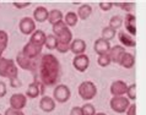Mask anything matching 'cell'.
<instances>
[{"mask_svg": "<svg viewBox=\"0 0 146 115\" xmlns=\"http://www.w3.org/2000/svg\"><path fill=\"white\" fill-rule=\"evenodd\" d=\"M16 63H17L19 67H21L22 70H26V71H31V72H36L37 71V66H38V57L35 60L28 59L25 55L22 54V52H20L17 55H16Z\"/></svg>", "mask_w": 146, "mask_h": 115, "instance_id": "obj_4", "label": "cell"}, {"mask_svg": "<svg viewBox=\"0 0 146 115\" xmlns=\"http://www.w3.org/2000/svg\"><path fill=\"white\" fill-rule=\"evenodd\" d=\"M3 53H4V50H3V49H1V48H0V57H1V56H3Z\"/></svg>", "mask_w": 146, "mask_h": 115, "instance_id": "obj_43", "label": "cell"}, {"mask_svg": "<svg viewBox=\"0 0 146 115\" xmlns=\"http://www.w3.org/2000/svg\"><path fill=\"white\" fill-rule=\"evenodd\" d=\"M48 16H49V11L47 10V7L44 6H38L36 7L33 11V20L36 22H46L48 20Z\"/></svg>", "mask_w": 146, "mask_h": 115, "instance_id": "obj_17", "label": "cell"}, {"mask_svg": "<svg viewBox=\"0 0 146 115\" xmlns=\"http://www.w3.org/2000/svg\"><path fill=\"white\" fill-rule=\"evenodd\" d=\"M78 21H79V16L74 11H69L68 14L64 16V22L66 23L68 27H75L76 24H78Z\"/></svg>", "mask_w": 146, "mask_h": 115, "instance_id": "obj_24", "label": "cell"}, {"mask_svg": "<svg viewBox=\"0 0 146 115\" xmlns=\"http://www.w3.org/2000/svg\"><path fill=\"white\" fill-rule=\"evenodd\" d=\"M44 87L46 86L40 81H38V79H35V81L28 86V88L26 91V97L31 98V99H35V98H37L38 96L44 93Z\"/></svg>", "mask_w": 146, "mask_h": 115, "instance_id": "obj_6", "label": "cell"}, {"mask_svg": "<svg viewBox=\"0 0 146 115\" xmlns=\"http://www.w3.org/2000/svg\"><path fill=\"white\" fill-rule=\"evenodd\" d=\"M58 42H62V43H66V44H71L72 42V33L70 31V28H68L63 32V33H60L58 37Z\"/></svg>", "mask_w": 146, "mask_h": 115, "instance_id": "obj_25", "label": "cell"}, {"mask_svg": "<svg viewBox=\"0 0 146 115\" xmlns=\"http://www.w3.org/2000/svg\"><path fill=\"white\" fill-rule=\"evenodd\" d=\"M72 66L79 72H85L88 69V66H90V57L86 54L76 55L74 57V60H72Z\"/></svg>", "mask_w": 146, "mask_h": 115, "instance_id": "obj_9", "label": "cell"}, {"mask_svg": "<svg viewBox=\"0 0 146 115\" xmlns=\"http://www.w3.org/2000/svg\"><path fill=\"white\" fill-rule=\"evenodd\" d=\"M60 63L53 54H44L38 59V66L36 71L35 79H39L46 87L55 86L59 80Z\"/></svg>", "mask_w": 146, "mask_h": 115, "instance_id": "obj_1", "label": "cell"}, {"mask_svg": "<svg viewBox=\"0 0 146 115\" xmlns=\"http://www.w3.org/2000/svg\"><path fill=\"white\" fill-rule=\"evenodd\" d=\"M55 49H56V50H58L59 53L64 54V53H68L69 50H70V44L58 42V43H56V48H55Z\"/></svg>", "mask_w": 146, "mask_h": 115, "instance_id": "obj_35", "label": "cell"}, {"mask_svg": "<svg viewBox=\"0 0 146 115\" xmlns=\"http://www.w3.org/2000/svg\"><path fill=\"white\" fill-rule=\"evenodd\" d=\"M0 115H1V114H0Z\"/></svg>", "mask_w": 146, "mask_h": 115, "instance_id": "obj_45", "label": "cell"}, {"mask_svg": "<svg viewBox=\"0 0 146 115\" xmlns=\"http://www.w3.org/2000/svg\"><path fill=\"white\" fill-rule=\"evenodd\" d=\"M7 43H9V36L5 31L0 30V48L3 50H5L6 47H7Z\"/></svg>", "mask_w": 146, "mask_h": 115, "instance_id": "obj_31", "label": "cell"}, {"mask_svg": "<svg viewBox=\"0 0 146 115\" xmlns=\"http://www.w3.org/2000/svg\"><path fill=\"white\" fill-rule=\"evenodd\" d=\"M109 105H111L113 112L121 114V113H127L128 108L130 106V102H129L128 97L115 96V97H112L111 102H109Z\"/></svg>", "mask_w": 146, "mask_h": 115, "instance_id": "obj_3", "label": "cell"}, {"mask_svg": "<svg viewBox=\"0 0 146 115\" xmlns=\"http://www.w3.org/2000/svg\"><path fill=\"white\" fill-rule=\"evenodd\" d=\"M10 108L17 109V110H22L26 106L27 103V97L22 93H15L10 97Z\"/></svg>", "mask_w": 146, "mask_h": 115, "instance_id": "obj_10", "label": "cell"}, {"mask_svg": "<svg viewBox=\"0 0 146 115\" xmlns=\"http://www.w3.org/2000/svg\"><path fill=\"white\" fill-rule=\"evenodd\" d=\"M70 115H84V114H82V109H81V106H74V108H71V110H70Z\"/></svg>", "mask_w": 146, "mask_h": 115, "instance_id": "obj_40", "label": "cell"}, {"mask_svg": "<svg viewBox=\"0 0 146 115\" xmlns=\"http://www.w3.org/2000/svg\"><path fill=\"white\" fill-rule=\"evenodd\" d=\"M124 23L127 27V32L131 37L136 36V17L133 14H127L124 19Z\"/></svg>", "mask_w": 146, "mask_h": 115, "instance_id": "obj_13", "label": "cell"}, {"mask_svg": "<svg viewBox=\"0 0 146 115\" xmlns=\"http://www.w3.org/2000/svg\"><path fill=\"white\" fill-rule=\"evenodd\" d=\"M46 40H47V34L40 30H36L30 38L31 43L36 44V46H39V47H43L46 44Z\"/></svg>", "mask_w": 146, "mask_h": 115, "instance_id": "obj_18", "label": "cell"}, {"mask_svg": "<svg viewBox=\"0 0 146 115\" xmlns=\"http://www.w3.org/2000/svg\"><path fill=\"white\" fill-rule=\"evenodd\" d=\"M127 89H128V86L124 81L117 80L111 85L109 91H111L113 97H115V96H123V94H127Z\"/></svg>", "mask_w": 146, "mask_h": 115, "instance_id": "obj_12", "label": "cell"}, {"mask_svg": "<svg viewBox=\"0 0 146 115\" xmlns=\"http://www.w3.org/2000/svg\"><path fill=\"white\" fill-rule=\"evenodd\" d=\"M55 100H54V98H52V97H48V96H44L40 98V100H39V108L40 110H43V112H46V113H50V112H53V110L55 109Z\"/></svg>", "mask_w": 146, "mask_h": 115, "instance_id": "obj_14", "label": "cell"}, {"mask_svg": "<svg viewBox=\"0 0 146 115\" xmlns=\"http://www.w3.org/2000/svg\"><path fill=\"white\" fill-rule=\"evenodd\" d=\"M113 5L114 6H118V7H120L121 10H124L127 14H131V11H133V9L135 7V4L134 3H113Z\"/></svg>", "mask_w": 146, "mask_h": 115, "instance_id": "obj_29", "label": "cell"}, {"mask_svg": "<svg viewBox=\"0 0 146 115\" xmlns=\"http://www.w3.org/2000/svg\"><path fill=\"white\" fill-rule=\"evenodd\" d=\"M68 26H66V23L64 22V20L63 21H60V22H58V23H55V24H53V34L55 36V37H58L60 33H63L65 30H68Z\"/></svg>", "mask_w": 146, "mask_h": 115, "instance_id": "obj_28", "label": "cell"}, {"mask_svg": "<svg viewBox=\"0 0 146 115\" xmlns=\"http://www.w3.org/2000/svg\"><path fill=\"white\" fill-rule=\"evenodd\" d=\"M119 65H121L124 69H131L134 65H135V56H134L131 53L125 52V54L123 55V57H121Z\"/></svg>", "mask_w": 146, "mask_h": 115, "instance_id": "obj_20", "label": "cell"}, {"mask_svg": "<svg viewBox=\"0 0 146 115\" xmlns=\"http://www.w3.org/2000/svg\"><path fill=\"white\" fill-rule=\"evenodd\" d=\"M81 109H82V114L84 115H96V109L95 106L90 103H86L81 106Z\"/></svg>", "mask_w": 146, "mask_h": 115, "instance_id": "obj_33", "label": "cell"}, {"mask_svg": "<svg viewBox=\"0 0 146 115\" xmlns=\"http://www.w3.org/2000/svg\"><path fill=\"white\" fill-rule=\"evenodd\" d=\"M85 50H86V43H85L84 39H74L70 44V52L74 53L75 55H81L84 54Z\"/></svg>", "mask_w": 146, "mask_h": 115, "instance_id": "obj_16", "label": "cell"}, {"mask_svg": "<svg viewBox=\"0 0 146 115\" xmlns=\"http://www.w3.org/2000/svg\"><path fill=\"white\" fill-rule=\"evenodd\" d=\"M15 63L13 59H6V57H0V76L6 77V73L9 71L10 66Z\"/></svg>", "mask_w": 146, "mask_h": 115, "instance_id": "obj_22", "label": "cell"}, {"mask_svg": "<svg viewBox=\"0 0 146 115\" xmlns=\"http://www.w3.org/2000/svg\"><path fill=\"white\" fill-rule=\"evenodd\" d=\"M98 6L101 7L102 11H109L114 5H113V3H111V1H101Z\"/></svg>", "mask_w": 146, "mask_h": 115, "instance_id": "obj_36", "label": "cell"}, {"mask_svg": "<svg viewBox=\"0 0 146 115\" xmlns=\"http://www.w3.org/2000/svg\"><path fill=\"white\" fill-rule=\"evenodd\" d=\"M56 43H58V38H56L54 34H48L44 46L49 49V50H54V49L56 48Z\"/></svg>", "mask_w": 146, "mask_h": 115, "instance_id": "obj_30", "label": "cell"}, {"mask_svg": "<svg viewBox=\"0 0 146 115\" xmlns=\"http://www.w3.org/2000/svg\"><path fill=\"white\" fill-rule=\"evenodd\" d=\"M71 96V91L70 88L65 85H56L54 91H53V98L55 102L58 103H65L70 99Z\"/></svg>", "mask_w": 146, "mask_h": 115, "instance_id": "obj_5", "label": "cell"}, {"mask_svg": "<svg viewBox=\"0 0 146 115\" xmlns=\"http://www.w3.org/2000/svg\"><path fill=\"white\" fill-rule=\"evenodd\" d=\"M6 91H7V88H6V85H5V82L0 81V98L5 96V94H6Z\"/></svg>", "mask_w": 146, "mask_h": 115, "instance_id": "obj_41", "label": "cell"}, {"mask_svg": "<svg viewBox=\"0 0 146 115\" xmlns=\"http://www.w3.org/2000/svg\"><path fill=\"white\" fill-rule=\"evenodd\" d=\"M4 115H25L22 110H17V109H14V108H7L5 110V114Z\"/></svg>", "mask_w": 146, "mask_h": 115, "instance_id": "obj_38", "label": "cell"}, {"mask_svg": "<svg viewBox=\"0 0 146 115\" xmlns=\"http://www.w3.org/2000/svg\"><path fill=\"white\" fill-rule=\"evenodd\" d=\"M79 96L81 97V99L84 100H91L96 97L97 94V87L92 81H84L81 82L79 86Z\"/></svg>", "mask_w": 146, "mask_h": 115, "instance_id": "obj_2", "label": "cell"}, {"mask_svg": "<svg viewBox=\"0 0 146 115\" xmlns=\"http://www.w3.org/2000/svg\"><path fill=\"white\" fill-rule=\"evenodd\" d=\"M19 30L22 34L32 36L36 31V21L32 17H23L19 23Z\"/></svg>", "mask_w": 146, "mask_h": 115, "instance_id": "obj_7", "label": "cell"}, {"mask_svg": "<svg viewBox=\"0 0 146 115\" xmlns=\"http://www.w3.org/2000/svg\"><path fill=\"white\" fill-rule=\"evenodd\" d=\"M97 63H98L101 67H107L108 65L112 63V60H111V57H109V55L106 54V55H100L98 59H97Z\"/></svg>", "mask_w": 146, "mask_h": 115, "instance_id": "obj_32", "label": "cell"}, {"mask_svg": "<svg viewBox=\"0 0 146 115\" xmlns=\"http://www.w3.org/2000/svg\"><path fill=\"white\" fill-rule=\"evenodd\" d=\"M40 53H42V47L39 46H36V44L28 42L25 44V47H23L22 49V54L25 55L26 57H28V59H37V57L40 55Z\"/></svg>", "mask_w": 146, "mask_h": 115, "instance_id": "obj_8", "label": "cell"}, {"mask_svg": "<svg viewBox=\"0 0 146 115\" xmlns=\"http://www.w3.org/2000/svg\"><path fill=\"white\" fill-rule=\"evenodd\" d=\"M127 115H136V105L130 104V106L127 110Z\"/></svg>", "mask_w": 146, "mask_h": 115, "instance_id": "obj_42", "label": "cell"}, {"mask_svg": "<svg viewBox=\"0 0 146 115\" xmlns=\"http://www.w3.org/2000/svg\"><path fill=\"white\" fill-rule=\"evenodd\" d=\"M111 44H109L108 40L103 39V38H98L95 42V44H93V50H95L97 54L100 55H106L109 53V50H111Z\"/></svg>", "mask_w": 146, "mask_h": 115, "instance_id": "obj_11", "label": "cell"}, {"mask_svg": "<svg viewBox=\"0 0 146 115\" xmlns=\"http://www.w3.org/2000/svg\"><path fill=\"white\" fill-rule=\"evenodd\" d=\"M115 34H117V31L113 30V28L109 27V26L108 27H104L103 30H102V38L108 40V42H111V40L115 37Z\"/></svg>", "mask_w": 146, "mask_h": 115, "instance_id": "obj_27", "label": "cell"}, {"mask_svg": "<svg viewBox=\"0 0 146 115\" xmlns=\"http://www.w3.org/2000/svg\"><path fill=\"white\" fill-rule=\"evenodd\" d=\"M123 24V17L119 15H115V16H112L111 20H109V27H112L113 30H119Z\"/></svg>", "mask_w": 146, "mask_h": 115, "instance_id": "obj_26", "label": "cell"}, {"mask_svg": "<svg viewBox=\"0 0 146 115\" xmlns=\"http://www.w3.org/2000/svg\"><path fill=\"white\" fill-rule=\"evenodd\" d=\"M9 81H10V86H11V87H14V88L21 87V85H22V82L19 80V77H16V79H11Z\"/></svg>", "mask_w": 146, "mask_h": 115, "instance_id": "obj_39", "label": "cell"}, {"mask_svg": "<svg viewBox=\"0 0 146 115\" xmlns=\"http://www.w3.org/2000/svg\"><path fill=\"white\" fill-rule=\"evenodd\" d=\"M96 115H107V114H104V113H96Z\"/></svg>", "mask_w": 146, "mask_h": 115, "instance_id": "obj_44", "label": "cell"}, {"mask_svg": "<svg viewBox=\"0 0 146 115\" xmlns=\"http://www.w3.org/2000/svg\"><path fill=\"white\" fill-rule=\"evenodd\" d=\"M118 38L121 43V47H130L134 48L136 46V42L133 37L128 33V32H124V31H120L118 33Z\"/></svg>", "mask_w": 146, "mask_h": 115, "instance_id": "obj_19", "label": "cell"}, {"mask_svg": "<svg viewBox=\"0 0 146 115\" xmlns=\"http://www.w3.org/2000/svg\"><path fill=\"white\" fill-rule=\"evenodd\" d=\"M64 20V15L63 12L60 10H56V9H53L49 11V16H48V22H49L52 26L55 23H58L60 21H63Z\"/></svg>", "mask_w": 146, "mask_h": 115, "instance_id": "obj_21", "label": "cell"}, {"mask_svg": "<svg viewBox=\"0 0 146 115\" xmlns=\"http://www.w3.org/2000/svg\"><path fill=\"white\" fill-rule=\"evenodd\" d=\"M13 5L16 9H25V7H28L31 5V3L30 1H14Z\"/></svg>", "mask_w": 146, "mask_h": 115, "instance_id": "obj_37", "label": "cell"}, {"mask_svg": "<svg viewBox=\"0 0 146 115\" xmlns=\"http://www.w3.org/2000/svg\"><path fill=\"white\" fill-rule=\"evenodd\" d=\"M127 96H128V98H129V100H135V99H136V85H135V83L128 86Z\"/></svg>", "mask_w": 146, "mask_h": 115, "instance_id": "obj_34", "label": "cell"}, {"mask_svg": "<svg viewBox=\"0 0 146 115\" xmlns=\"http://www.w3.org/2000/svg\"><path fill=\"white\" fill-rule=\"evenodd\" d=\"M92 14V7L90 4H82L78 9V16L81 20H87Z\"/></svg>", "mask_w": 146, "mask_h": 115, "instance_id": "obj_23", "label": "cell"}, {"mask_svg": "<svg viewBox=\"0 0 146 115\" xmlns=\"http://www.w3.org/2000/svg\"><path fill=\"white\" fill-rule=\"evenodd\" d=\"M124 54H125V49H124V47H121V46L112 47L111 50H109V53H108V55H109V57H111L112 63H115V64L120 63V60H121V57H123Z\"/></svg>", "mask_w": 146, "mask_h": 115, "instance_id": "obj_15", "label": "cell"}]
</instances>
